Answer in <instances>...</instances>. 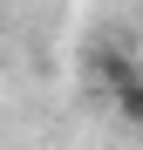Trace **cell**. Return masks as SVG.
Returning a JSON list of instances; mask_svg holds the SVG:
<instances>
[{
    "mask_svg": "<svg viewBox=\"0 0 143 150\" xmlns=\"http://www.w3.org/2000/svg\"><path fill=\"white\" fill-rule=\"evenodd\" d=\"M109 103H116V116H123L130 130H143V75H130V82H116V89H109Z\"/></svg>",
    "mask_w": 143,
    "mask_h": 150,
    "instance_id": "6da1fadb",
    "label": "cell"
}]
</instances>
